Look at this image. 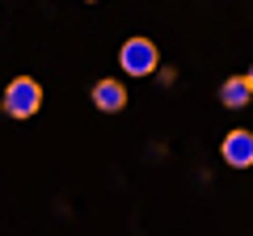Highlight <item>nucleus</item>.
I'll use <instances>...</instances> for the list:
<instances>
[{
	"label": "nucleus",
	"mask_w": 253,
	"mask_h": 236,
	"mask_svg": "<svg viewBox=\"0 0 253 236\" xmlns=\"http://www.w3.org/2000/svg\"><path fill=\"white\" fill-rule=\"evenodd\" d=\"M118 64H123V72H126V76L144 80V76L161 72V51H156L152 38L135 34V38H126V42H123V51H118Z\"/></svg>",
	"instance_id": "1"
},
{
	"label": "nucleus",
	"mask_w": 253,
	"mask_h": 236,
	"mask_svg": "<svg viewBox=\"0 0 253 236\" xmlns=\"http://www.w3.org/2000/svg\"><path fill=\"white\" fill-rule=\"evenodd\" d=\"M0 106H4L9 118H34L38 110H42V84H38L34 76H13Z\"/></svg>",
	"instance_id": "2"
},
{
	"label": "nucleus",
	"mask_w": 253,
	"mask_h": 236,
	"mask_svg": "<svg viewBox=\"0 0 253 236\" xmlns=\"http://www.w3.org/2000/svg\"><path fill=\"white\" fill-rule=\"evenodd\" d=\"M219 156H224L232 169H253V131L236 127L224 135V144H219Z\"/></svg>",
	"instance_id": "3"
},
{
	"label": "nucleus",
	"mask_w": 253,
	"mask_h": 236,
	"mask_svg": "<svg viewBox=\"0 0 253 236\" xmlns=\"http://www.w3.org/2000/svg\"><path fill=\"white\" fill-rule=\"evenodd\" d=\"M93 106L101 110V114H118V110L126 106V89H123V80H97L93 84Z\"/></svg>",
	"instance_id": "4"
},
{
	"label": "nucleus",
	"mask_w": 253,
	"mask_h": 236,
	"mask_svg": "<svg viewBox=\"0 0 253 236\" xmlns=\"http://www.w3.org/2000/svg\"><path fill=\"white\" fill-rule=\"evenodd\" d=\"M219 101H224L228 110H245L253 101V84L249 76H228L224 84H219Z\"/></svg>",
	"instance_id": "5"
},
{
	"label": "nucleus",
	"mask_w": 253,
	"mask_h": 236,
	"mask_svg": "<svg viewBox=\"0 0 253 236\" xmlns=\"http://www.w3.org/2000/svg\"><path fill=\"white\" fill-rule=\"evenodd\" d=\"M156 76H161V84H173V80H177V72H173V68H161Z\"/></svg>",
	"instance_id": "6"
},
{
	"label": "nucleus",
	"mask_w": 253,
	"mask_h": 236,
	"mask_svg": "<svg viewBox=\"0 0 253 236\" xmlns=\"http://www.w3.org/2000/svg\"><path fill=\"white\" fill-rule=\"evenodd\" d=\"M245 76H249V84H253V64H249V72H245Z\"/></svg>",
	"instance_id": "7"
}]
</instances>
